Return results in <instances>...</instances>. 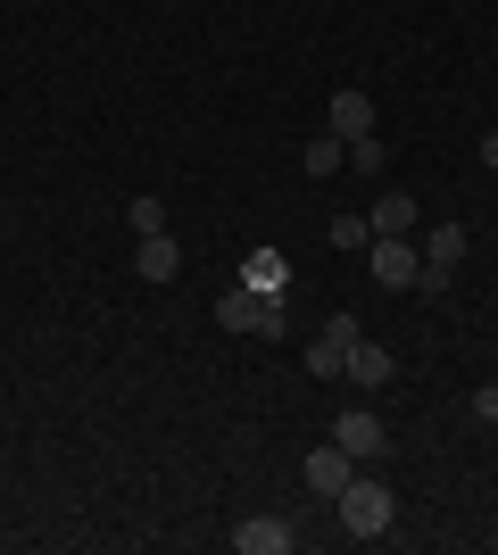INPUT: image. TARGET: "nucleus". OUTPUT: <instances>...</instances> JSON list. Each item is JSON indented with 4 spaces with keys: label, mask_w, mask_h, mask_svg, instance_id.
Segmentation results:
<instances>
[{
    "label": "nucleus",
    "mask_w": 498,
    "mask_h": 555,
    "mask_svg": "<svg viewBox=\"0 0 498 555\" xmlns=\"http://www.w3.org/2000/svg\"><path fill=\"white\" fill-rule=\"evenodd\" d=\"M332 514H341V531H349V539H382L391 522H399V498H391L382 481H366V473H349V489L332 498Z\"/></svg>",
    "instance_id": "nucleus-1"
},
{
    "label": "nucleus",
    "mask_w": 498,
    "mask_h": 555,
    "mask_svg": "<svg viewBox=\"0 0 498 555\" xmlns=\"http://www.w3.org/2000/svg\"><path fill=\"white\" fill-rule=\"evenodd\" d=\"M216 324L274 340V332H291V315H283V291H225V299H216Z\"/></svg>",
    "instance_id": "nucleus-2"
},
{
    "label": "nucleus",
    "mask_w": 498,
    "mask_h": 555,
    "mask_svg": "<svg viewBox=\"0 0 498 555\" xmlns=\"http://www.w3.org/2000/svg\"><path fill=\"white\" fill-rule=\"evenodd\" d=\"M416 274H424V249L407 232H374V282L382 291H416Z\"/></svg>",
    "instance_id": "nucleus-3"
},
{
    "label": "nucleus",
    "mask_w": 498,
    "mask_h": 555,
    "mask_svg": "<svg viewBox=\"0 0 498 555\" xmlns=\"http://www.w3.org/2000/svg\"><path fill=\"white\" fill-rule=\"evenodd\" d=\"M357 340H366V332H357L349 315H332V324L316 332V348H308V373H316V382H341V373H349V348H357Z\"/></svg>",
    "instance_id": "nucleus-4"
},
{
    "label": "nucleus",
    "mask_w": 498,
    "mask_h": 555,
    "mask_svg": "<svg viewBox=\"0 0 498 555\" xmlns=\"http://www.w3.org/2000/svg\"><path fill=\"white\" fill-rule=\"evenodd\" d=\"M324 133H341V141H366V133H374V100L357 92V83H341V92H332V108H324Z\"/></svg>",
    "instance_id": "nucleus-5"
},
{
    "label": "nucleus",
    "mask_w": 498,
    "mask_h": 555,
    "mask_svg": "<svg viewBox=\"0 0 498 555\" xmlns=\"http://www.w3.org/2000/svg\"><path fill=\"white\" fill-rule=\"evenodd\" d=\"M332 440H341V448H349L357 464H366V456H382V448H391V431H382V415H366V406H349V415L332 423Z\"/></svg>",
    "instance_id": "nucleus-6"
},
{
    "label": "nucleus",
    "mask_w": 498,
    "mask_h": 555,
    "mask_svg": "<svg viewBox=\"0 0 498 555\" xmlns=\"http://www.w3.org/2000/svg\"><path fill=\"white\" fill-rule=\"evenodd\" d=\"M133 274H142V282H175V274H183V249H175V232H142V249H133Z\"/></svg>",
    "instance_id": "nucleus-7"
},
{
    "label": "nucleus",
    "mask_w": 498,
    "mask_h": 555,
    "mask_svg": "<svg viewBox=\"0 0 498 555\" xmlns=\"http://www.w3.org/2000/svg\"><path fill=\"white\" fill-rule=\"evenodd\" d=\"M349 473H357V456H349L341 440L308 456V489H316V498H341V489H349Z\"/></svg>",
    "instance_id": "nucleus-8"
},
{
    "label": "nucleus",
    "mask_w": 498,
    "mask_h": 555,
    "mask_svg": "<svg viewBox=\"0 0 498 555\" xmlns=\"http://www.w3.org/2000/svg\"><path fill=\"white\" fill-rule=\"evenodd\" d=\"M241 555H291V522H274V514H258V522H241L233 531Z\"/></svg>",
    "instance_id": "nucleus-9"
},
{
    "label": "nucleus",
    "mask_w": 498,
    "mask_h": 555,
    "mask_svg": "<svg viewBox=\"0 0 498 555\" xmlns=\"http://www.w3.org/2000/svg\"><path fill=\"white\" fill-rule=\"evenodd\" d=\"M391 373H399V357H391V348H374V340H357V348H349V382H366V390H382Z\"/></svg>",
    "instance_id": "nucleus-10"
},
{
    "label": "nucleus",
    "mask_w": 498,
    "mask_h": 555,
    "mask_svg": "<svg viewBox=\"0 0 498 555\" xmlns=\"http://www.w3.org/2000/svg\"><path fill=\"white\" fill-rule=\"evenodd\" d=\"M299 166H308V183H324V175H341V166H349V141H341V133H316Z\"/></svg>",
    "instance_id": "nucleus-11"
},
{
    "label": "nucleus",
    "mask_w": 498,
    "mask_h": 555,
    "mask_svg": "<svg viewBox=\"0 0 498 555\" xmlns=\"http://www.w3.org/2000/svg\"><path fill=\"white\" fill-rule=\"evenodd\" d=\"M366 224H374V232H416V199H407V191H382Z\"/></svg>",
    "instance_id": "nucleus-12"
},
{
    "label": "nucleus",
    "mask_w": 498,
    "mask_h": 555,
    "mask_svg": "<svg viewBox=\"0 0 498 555\" xmlns=\"http://www.w3.org/2000/svg\"><path fill=\"white\" fill-rule=\"evenodd\" d=\"M241 291H283V249H258L241 266Z\"/></svg>",
    "instance_id": "nucleus-13"
},
{
    "label": "nucleus",
    "mask_w": 498,
    "mask_h": 555,
    "mask_svg": "<svg viewBox=\"0 0 498 555\" xmlns=\"http://www.w3.org/2000/svg\"><path fill=\"white\" fill-rule=\"evenodd\" d=\"M366 241H374V224H366V216H341V224H332V249H366Z\"/></svg>",
    "instance_id": "nucleus-14"
},
{
    "label": "nucleus",
    "mask_w": 498,
    "mask_h": 555,
    "mask_svg": "<svg viewBox=\"0 0 498 555\" xmlns=\"http://www.w3.org/2000/svg\"><path fill=\"white\" fill-rule=\"evenodd\" d=\"M125 216H133V232H166V199H133Z\"/></svg>",
    "instance_id": "nucleus-15"
},
{
    "label": "nucleus",
    "mask_w": 498,
    "mask_h": 555,
    "mask_svg": "<svg viewBox=\"0 0 498 555\" xmlns=\"http://www.w3.org/2000/svg\"><path fill=\"white\" fill-rule=\"evenodd\" d=\"M349 166H357V175H382V141H374V133L349 141Z\"/></svg>",
    "instance_id": "nucleus-16"
},
{
    "label": "nucleus",
    "mask_w": 498,
    "mask_h": 555,
    "mask_svg": "<svg viewBox=\"0 0 498 555\" xmlns=\"http://www.w3.org/2000/svg\"><path fill=\"white\" fill-rule=\"evenodd\" d=\"M474 415H482V423H498V382H482V390H474Z\"/></svg>",
    "instance_id": "nucleus-17"
},
{
    "label": "nucleus",
    "mask_w": 498,
    "mask_h": 555,
    "mask_svg": "<svg viewBox=\"0 0 498 555\" xmlns=\"http://www.w3.org/2000/svg\"><path fill=\"white\" fill-rule=\"evenodd\" d=\"M482 166H490V175H498V133H482Z\"/></svg>",
    "instance_id": "nucleus-18"
}]
</instances>
